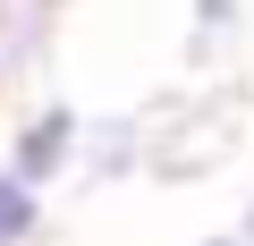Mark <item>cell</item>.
<instances>
[{"label": "cell", "instance_id": "obj_1", "mask_svg": "<svg viewBox=\"0 0 254 246\" xmlns=\"http://www.w3.org/2000/svg\"><path fill=\"white\" fill-rule=\"evenodd\" d=\"M76 145H85V119H76L68 102H51V110H34L26 128H17V153H9V170H17V178H34V187H51V178L76 162Z\"/></svg>", "mask_w": 254, "mask_h": 246}, {"label": "cell", "instance_id": "obj_2", "mask_svg": "<svg viewBox=\"0 0 254 246\" xmlns=\"http://www.w3.org/2000/svg\"><path fill=\"white\" fill-rule=\"evenodd\" d=\"M43 229V187L17 178V170H0V246H26Z\"/></svg>", "mask_w": 254, "mask_h": 246}, {"label": "cell", "instance_id": "obj_3", "mask_svg": "<svg viewBox=\"0 0 254 246\" xmlns=\"http://www.w3.org/2000/svg\"><path fill=\"white\" fill-rule=\"evenodd\" d=\"M246 0H195V34H229Z\"/></svg>", "mask_w": 254, "mask_h": 246}, {"label": "cell", "instance_id": "obj_4", "mask_svg": "<svg viewBox=\"0 0 254 246\" xmlns=\"http://www.w3.org/2000/svg\"><path fill=\"white\" fill-rule=\"evenodd\" d=\"M237 238H246V246H254V204H246V221H237Z\"/></svg>", "mask_w": 254, "mask_h": 246}]
</instances>
